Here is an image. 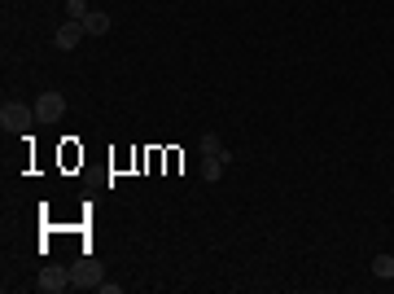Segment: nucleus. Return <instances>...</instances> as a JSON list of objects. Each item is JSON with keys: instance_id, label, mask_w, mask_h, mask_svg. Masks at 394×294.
Masks as SVG:
<instances>
[{"instance_id": "obj_3", "label": "nucleus", "mask_w": 394, "mask_h": 294, "mask_svg": "<svg viewBox=\"0 0 394 294\" xmlns=\"http://www.w3.org/2000/svg\"><path fill=\"white\" fill-rule=\"evenodd\" d=\"M83 35H88V31H83V22H62V27H57L53 31V49H62V53H70V49H79V40H83Z\"/></svg>"}, {"instance_id": "obj_5", "label": "nucleus", "mask_w": 394, "mask_h": 294, "mask_svg": "<svg viewBox=\"0 0 394 294\" xmlns=\"http://www.w3.org/2000/svg\"><path fill=\"white\" fill-rule=\"evenodd\" d=\"M70 281H75V290H92V286H101V268L92 260H79L70 268Z\"/></svg>"}, {"instance_id": "obj_2", "label": "nucleus", "mask_w": 394, "mask_h": 294, "mask_svg": "<svg viewBox=\"0 0 394 294\" xmlns=\"http://www.w3.org/2000/svg\"><path fill=\"white\" fill-rule=\"evenodd\" d=\"M31 119H35V110H27L22 101H5V105H0V127H5V132H27Z\"/></svg>"}, {"instance_id": "obj_6", "label": "nucleus", "mask_w": 394, "mask_h": 294, "mask_svg": "<svg viewBox=\"0 0 394 294\" xmlns=\"http://www.w3.org/2000/svg\"><path fill=\"white\" fill-rule=\"evenodd\" d=\"M228 162H232V158H223V154H210V158H201V180H219Z\"/></svg>"}, {"instance_id": "obj_8", "label": "nucleus", "mask_w": 394, "mask_h": 294, "mask_svg": "<svg viewBox=\"0 0 394 294\" xmlns=\"http://www.w3.org/2000/svg\"><path fill=\"white\" fill-rule=\"evenodd\" d=\"M83 31H88V35H105V31H110V14H101V9H92V14L83 18Z\"/></svg>"}, {"instance_id": "obj_1", "label": "nucleus", "mask_w": 394, "mask_h": 294, "mask_svg": "<svg viewBox=\"0 0 394 294\" xmlns=\"http://www.w3.org/2000/svg\"><path fill=\"white\" fill-rule=\"evenodd\" d=\"M31 110H35V119H44V123H57V119L66 114V97H62L57 88H49V92H40V97H35V105H31Z\"/></svg>"}, {"instance_id": "obj_7", "label": "nucleus", "mask_w": 394, "mask_h": 294, "mask_svg": "<svg viewBox=\"0 0 394 294\" xmlns=\"http://www.w3.org/2000/svg\"><path fill=\"white\" fill-rule=\"evenodd\" d=\"M201 158H210V154H223V158H232L228 154V145H223V140H219V132H206V136H201Z\"/></svg>"}, {"instance_id": "obj_10", "label": "nucleus", "mask_w": 394, "mask_h": 294, "mask_svg": "<svg viewBox=\"0 0 394 294\" xmlns=\"http://www.w3.org/2000/svg\"><path fill=\"white\" fill-rule=\"evenodd\" d=\"M373 277H394V255H377V260H373Z\"/></svg>"}, {"instance_id": "obj_9", "label": "nucleus", "mask_w": 394, "mask_h": 294, "mask_svg": "<svg viewBox=\"0 0 394 294\" xmlns=\"http://www.w3.org/2000/svg\"><path fill=\"white\" fill-rule=\"evenodd\" d=\"M88 14H92L88 0H66V18H70V22H83Z\"/></svg>"}, {"instance_id": "obj_4", "label": "nucleus", "mask_w": 394, "mask_h": 294, "mask_svg": "<svg viewBox=\"0 0 394 294\" xmlns=\"http://www.w3.org/2000/svg\"><path fill=\"white\" fill-rule=\"evenodd\" d=\"M70 286H75V281H70V273H62V268H44L40 281H35V290H40V294H62Z\"/></svg>"}]
</instances>
